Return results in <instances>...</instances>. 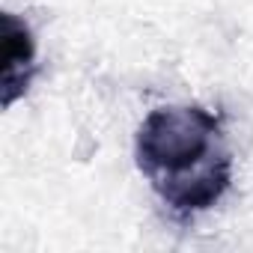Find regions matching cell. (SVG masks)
<instances>
[{
    "mask_svg": "<svg viewBox=\"0 0 253 253\" xmlns=\"http://www.w3.org/2000/svg\"><path fill=\"white\" fill-rule=\"evenodd\" d=\"M134 158L176 220L209 211L232 182V152L223 122L200 104L155 107L137 128Z\"/></svg>",
    "mask_w": 253,
    "mask_h": 253,
    "instance_id": "1",
    "label": "cell"
},
{
    "mask_svg": "<svg viewBox=\"0 0 253 253\" xmlns=\"http://www.w3.org/2000/svg\"><path fill=\"white\" fill-rule=\"evenodd\" d=\"M36 75V39L15 12H3V69H0V92L3 107H12L33 84Z\"/></svg>",
    "mask_w": 253,
    "mask_h": 253,
    "instance_id": "2",
    "label": "cell"
}]
</instances>
